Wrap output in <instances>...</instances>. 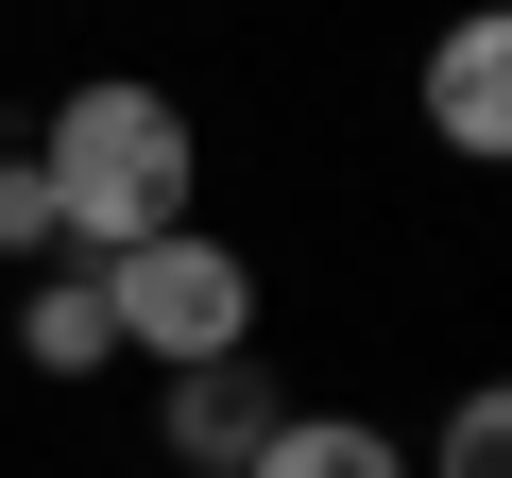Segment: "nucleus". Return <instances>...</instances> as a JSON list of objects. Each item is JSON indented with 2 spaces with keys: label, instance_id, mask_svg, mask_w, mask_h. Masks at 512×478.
Instances as JSON below:
<instances>
[{
  "label": "nucleus",
  "instance_id": "obj_1",
  "mask_svg": "<svg viewBox=\"0 0 512 478\" xmlns=\"http://www.w3.org/2000/svg\"><path fill=\"white\" fill-rule=\"evenodd\" d=\"M35 188H52V239H86V257L171 239V222H188V103H171V86H69Z\"/></svg>",
  "mask_w": 512,
  "mask_h": 478
},
{
  "label": "nucleus",
  "instance_id": "obj_2",
  "mask_svg": "<svg viewBox=\"0 0 512 478\" xmlns=\"http://www.w3.org/2000/svg\"><path fill=\"white\" fill-rule=\"evenodd\" d=\"M103 308H120V342H137V359L205 376V359H239V325H256V274L222 257L205 222H171V239H137V257H103Z\"/></svg>",
  "mask_w": 512,
  "mask_h": 478
},
{
  "label": "nucleus",
  "instance_id": "obj_3",
  "mask_svg": "<svg viewBox=\"0 0 512 478\" xmlns=\"http://www.w3.org/2000/svg\"><path fill=\"white\" fill-rule=\"evenodd\" d=\"M427 120H444L461 154H512V18H461V35L427 52Z\"/></svg>",
  "mask_w": 512,
  "mask_h": 478
},
{
  "label": "nucleus",
  "instance_id": "obj_4",
  "mask_svg": "<svg viewBox=\"0 0 512 478\" xmlns=\"http://www.w3.org/2000/svg\"><path fill=\"white\" fill-rule=\"evenodd\" d=\"M256 444H274V393H256V359H205V376H171V461L239 478Z\"/></svg>",
  "mask_w": 512,
  "mask_h": 478
},
{
  "label": "nucleus",
  "instance_id": "obj_5",
  "mask_svg": "<svg viewBox=\"0 0 512 478\" xmlns=\"http://www.w3.org/2000/svg\"><path fill=\"white\" fill-rule=\"evenodd\" d=\"M239 478H410V444L359 427V410H274V444H256Z\"/></svg>",
  "mask_w": 512,
  "mask_h": 478
},
{
  "label": "nucleus",
  "instance_id": "obj_6",
  "mask_svg": "<svg viewBox=\"0 0 512 478\" xmlns=\"http://www.w3.org/2000/svg\"><path fill=\"white\" fill-rule=\"evenodd\" d=\"M35 376H103L120 359V308H103V257H69V274H35Z\"/></svg>",
  "mask_w": 512,
  "mask_h": 478
},
{
  "label": "nucleus",
  "instance_id": "obj_7",
  "mask_svg": "<svg viewBox=\"0 0 512 478\" xmlns=\"http://www.w3.org/2000/svg\"><path fill=\"white\" fill-rule=\"evenodd\" d=\"M444 478H512V393H461V427H444Z\"/></svg>",
  "mask_w": 512,
  "mask_h": 478
},
{
  "label": "nucleus",
  "instance_id": "obj_8",
  "mask_svg": "<svg viewBox=\"0 0 512 478\" xmlns=\"http://www.w3.org/2000/svg\"><path fill=\"white\" fill-rule=\"evenodd\" d=\"M0 257H52V188H35V154H0Z\"/></svg>",
  "mask_w": 512,
  "mask_h": 478
}]
</instances>
